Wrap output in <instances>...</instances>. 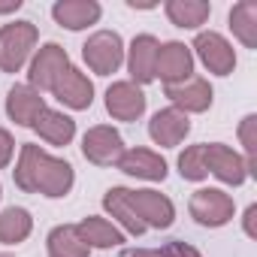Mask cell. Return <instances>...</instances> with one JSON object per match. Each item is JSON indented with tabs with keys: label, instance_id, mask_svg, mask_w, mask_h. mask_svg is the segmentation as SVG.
Instances as JSON below:
<instances>
[{
	"label": "cell",
	"instance_id": "cell-1",
	"mask_svg": "<svg viewBox=\"0 0 257 257\" xmlns=\"http://www.w3.org/2000/svg\"><path fill=\"white\" fill-rule=\"evenodd\" d=\"M16 185L25 194H43V197H64L73 188V167L61 158H52L40 146H22L19 164L13 170Z\"/></svg>",
	"mask_w": 257,
	"mask_h": 257
},
{
	"label": "cell",
	"instance_id": "cell-2",
	"mask_svg": "<svg viewBox=\"0 0 257 257\" xmlns=\"http://www.w3.org/2000/svg\"><path fill=\"white\" fill-rule=\"evenodd\" d=\"M37 25L34 22H10L0 28V70L4 73H19L34 46H37Z\"/></svg>",
	"mask_w": 257,
	"mask_h": 257
},
{
	"label": "cell",
	"instance_id": "cell-3",
	"mask_svg": "<svg viewBox=\"0 0 257 257\" xmlns=\"http://www.w3.org/2000/svg\"><path fill=\"white\" fill-rule=\"evenodd\" d=\"M82 58L97 76H112L124 61V43L115 31H97L82 46Z\"/></svg>",
	"mask_w": 257,
	"mask_h": 257
},
{
	"label": "cell",
	"instance_id": "cell-4",
	"mask_svg": "<svg viewBox=\"0 0 257 257\" xmlns=\"http://www.w3.org/2000/svg\"><path fill=\"white\" fill-rule=\"evenodd\" d=\"M188 212L203 227H224L227 221H233L236 206H233V197L230 194H224L218 188H203V191H197L191 197Z\"/></svg>",
	"mask_w": 257,
	"mask_h": 257
},
{
	"label": "cell",
	"instance_id": "cell-5",
	"mask_svg": "<svg viewBox=\"0 0 257 257\" xmlns=\"http://www.w3.org/2000/svg\"><path fill=\"white\" fill-rule=\"evenodd\" d=\"M82 155L91 164H97V167H112L124 155V140H121V134L115 131V127L97 124L82 137Z\"/></svg>",
	"mask_w": 257,
	"mask_h": 257
},
{
	"label": "cell",
	"instance_id": "cell-6",
	"mask_svg": "<svg viewBox=\"0 0 257 257\" xmlns=\"http://www.w3.org/2000/svg\"><path fill=\"white\" fill-rule=\"evenodd\" d=\"M161 76L164 85H179L185 79L194 76V55L185 43H164L158 49V61H155V79Z\"/></svg>",
	"mask_w": 257,
	"mask_h": 257
},
{
	"label": "cell",
	"instance_id": "cell-7",
	"mask_svg": "<svg viewBox=\"0 0 257 257\" xmlns=\"http://www.w3.org/2000/svg\"><path fill=\"white\" fill-rule=\"evenodd\" d=\"M70 67V58H67V49L58 46V43H46L37 58L31 61V88L34 91H52V85L58 82V76Z\"/></svg>",
	"mask_w": 257,
	"mask_h": 257
},
{
	"label": "cell",
	"instance_id": "cell-8",
	"mask_svg": "<svg viewBox=\"0 0 257 257\" xmlns=\"http://www.w3.org/2000/svg\"><path fill=\"white\" fill-rule=\"evenodd\" d=\"M194 49H197V55H200V61L206 64L209 73H215V76H230V73L236 70V52H233V46H230L221 34H215V31L197 34Z\"/></svg>",
	"mask_w": 257,
	"mask_h": 257
},
{
	"label": "cell",
	"instance_id": "cell-9",
	"mask_svg": "<svg viewBox=\"0 0 257 257\" xmlns=\"http://www.w3.org/2000/svg\"><path fill=\"white\" fill-rule=\"evenodd\" d=\"M203 158H206V170H209L212 176H218L224 185H242L245 176H248L245 158L236 155L230 146H221V143L203 146Z\"/></svg>",
	"mask_w": 257,
	"mask_h": 257
},
{
	"label": "cell",
	"instance_id": "cell-10",
	"mask_svg": "<svg viewBox=\"0 0 257 257\" xmlns=\"http://www.w3.org/2000/svg\"><path fill=\"white\" fill-rule=\"evenodd\" d=\"M131 206L146 227L167 230L176 221V206L161 191H131Z\"/></svg>",
	"mask_w": 257,
	"mask_h": 257
},
{
	"label": "cell",
	"instance_id": "cell-11",
	"mask_svg": "<svg viewBox=\"0 0 257 257\" xmlns=\"http://www.w3.org/2000/svg\"><path fill=\"white\" fill-rule=\"evenodd\" d=\"M106 112L115 121H137L146 112V94L134 82H112L106 91Z\"/></svg>",
	"mask_w": 257,
	"mask_h": 257
},
{
	"label": "cell",
	"instance_id": "cell-12",
	"mask_svg": "<svg viewBox=\"0 0 257 257\" xmlns=\"http://www.w3.org/2000/svg\"><path fill=\"white\" fill-rule=\"evenodd\" d=\"M164 94L170 97L173 109H179L185 115L188 112H206L212 106V85L206 79H200V76H191V79H185L179 85H167Z\"/></svg>",
	"mask_w": 257,
	"mask_h": 257
},
{
	"label": "cell",
	"instance_id": "cell-13",
	"mask_svg": "<svg viewBox=\"0 0 257 257\" xmlns=\"http://www.w3.org/2000/svg\"><path fill=\"white\" fill-rule=\"evenodd\" d=\"M188 131H191L188 115L179 112V109H173V106L155 112L152 121H149V137L155 140V146H164V149H176L188 137Z\"/></svg>",
	"mask_w": 257,
	"mask_h": 257
},
{
	"label": "cell",
	"instance_id": "cell-14",
	"mask_svg": "<svg viewBox=\"0 0 257 257\" xmlns=\"http://www.w3.org/2000/svg\"><path fill=\"white\" fill-rule=\"evenodd\" d=\"M52 94H55L64 106H70V109H88V106L94 103V85H91V79H88L82 70H76V67H67V70L58 76V82L52 85Z\"/></svg>",
	"mask_w": 257,
	"mask_h": 257
},
{
	"label": "cell",
	"instance_id": "cell-15",
	"mask_svg": "<svg viewBox=\"0 0 257 257\" xmlns=\"http://www.w3.org/2000/svg\"><path fill=\"white\" fill-rule=\"evenodd\" d=\"M161 43L152 34H140L131 43V55H127V70H131L134 85H149L155 82V61H158Z\"/></svg>",
	"mask_w": 257,
	"mask_h": 257
},
{
	"label": "cell",
	"instance_id": "cell-16",
	"mask_svg": "<svg viewBox=\"0 0 257 257\" xmlns=\"http://www.w3.org/2000/svg\"><path fill=\"white\" fill-rule=\"evenodd\" d=\"M121 173L134 176V179H146V182H164L167 179V161L149 149H131L124 152L115 164Z\"/></svg>",
	"mask_w": 257,
	"mask_h": 257
},
{
	"label": "cell",
	"instance_id": "cell-17",
	"mask_svg": "<svg viewBox=\"0 0 257 257\" xmlns=\"http://www.w3.org/2000/svg\"><path fill=\"white\" fill-rule=\"evenodd\" d=\"M46 109V97H40V91H34L31 85H16L7 94V115L22 124V127H34V121L40 118V112Z\"/></svg>",
	"mask_w": 257,
	"mask_h": 257
},
{
	"label": "cell",
	"instance_id": "cell-18",
	"mask_svg": "<svg viewBox=\"0 0 257 257\" xmlns=\"http://www.w3.org/2000/svg\"><path fill=\"white\" fill-rule=\"evenodd\" d=\"M100 13L103 10L97 0H58L52 7V19L67 31H82L88 25H97Z\"/></svg>",
	"mask_w": 257,
	"mask_h": 257
},
{
	"label": "cell",
	"instance_id": "cell-19",
	"mask_svg": "<svg viewBox=\"0 0 257 257\" xmlns=\"http://www.w3.org/2000/svg\"><path fill=\"white\" fill-rule=\"evenodd\" d=\"M34 131L40 134V140H46L49 146H67L76 137V121L58 109H43L40 118L34 121Z\"/></svg>",
	"mask_w": 257,
	"mask_h": 257
},
{
	"label": "cell",
	"instance_id": "cell-20",
	"mask_svg": "<svg viewBox=\"0 0 257 257\" xmlns=\"http://www.w3.org/2000/svg\"><path fill=\"white\" fill-rule=\"evenodd\" d=\"M103 209L127 230V233H134V236H143L146 233V224L140 221V215L134 212L131 206V191L127 188H109L103 194Z\"/></svg>",
	"mask_w": 257,
	"mask_h": 257
},
{
	"label": "cell",
	"instance_id": "cell-21",
	"mask_svg": "<svg viewBox=\"0 0 257 257\" xmlns=\"http://www.w3.org/2000/svg\"><path fill=\"white\" fill-rule=\"evenodd\" d=\"M76 230H79V236L88 248H115V245L124 242V233L118 227H112L106 218H97V215L82 218V224H76Z\"/></svg>",
	"mask_w": 257,
	"mask_h": 257
},
{
	"label": "cell",
	"instance_id": "cell-22",
	"mask_svg": "<svg viewBox=\"0 0 257 257\" xmlns=\"http://www.w3.org/2000/svg\"><path fill=\"white\" fill-rule=\"evenodd\" d=\"M167 16H170V22L176 28L194 31V28H200L212 16V4H206V0H170V4H167Z\"/></svg>",
	"mask_w": 257,
	"mask_h": 257
},
{
	"label": "cell",
	"instance_id": "cell-23",
	"mask_svg": "<svg viewBox=\"0 0 257 257\" xmlns=\"http://www.w3.org/2000/svg\"><path fill=\"white\" fill-rule=\"evenodd\" d=\"M31 230H34V218H31L28 209L10 206V209L0 212V242H4V245H19V242H25V239L31 236Z\"/></svg>",
	"mask_w": 257,
	"mask_h": 257
},
{
	"label": "cell",
	"instance_id": "cell-24",
	"mask_svg": "<svg viewBox=\"0 0 257 257\" xmlns=\"http://www.w3.org/2000/svg\"><path fill=\"white\" fill-rule=\"evenodd\" d=\"M230 31L239 37L245 49H257V4L242 0L230 10Z\"/></svg>",
	"mask_w": 257,
	"mask_h": 257
},
{
	"label": "cell",
	"instance_id": "cell-25",
	"mask_svg": "<svg viewBox=\"0 0 257 257\" xmlns=\"http://www.w3.org/2000/svg\"><path fill=\"white\" fill-rule=\"evenodd\" d=\"M46 242H49V254L52 257H88L91 254V248L82 242V236H79V230L73 224L55 227Z\"/></svg>",
	"mask_w": 257,
	"mask_h": 257
},
{
	"label": "cell",
	"instance_id": "cell-26",
	"mask_svg": "<svg viewBox=\"0 0 257 257\" xmlns=\"http://www.w3.org/2000/svg\"><path fill=\"white\" fill-rule=\"evenodd\" d=\"M179 173H182V179H188V182H203V179L209 176L206 158H203V143H200V146H191V149H185V152L179 155Z\"/></svg>",
	"mask_w": 257,
	"mask_h": 257
},
{
	"label": "cell",
	"instance_id": "cell-27",
	"mask_svg": "<svg viewBox=\"0 0 257 257\" xmlns=\"http://www.w3.org/2000/svg\"><path fill=\"white\" fill-rule=\"evenodd\" d=\"M254 127H257V118L254 115H245L242 124H239V140L245 146V164H248V173H257L254 170V149H257V140H254Z\"/></svg>",
	"mask_w": 257,
	"mask_h": 257
},
{
	"label": "cell",
	"instance_id": "cell-28",
	"mask_svg": "<svg viewBox=\"0 0 257 257\" xmlns=\"http://www.w3.org/2000/svg\"><path fill=\"white\" fill-rule=\"evenodd\" d=\"M161 257H203L194 245H188V242H182V239H173V242H167L161 251H158Z\"/></svg>",
	"mask_w": 257,
	"mask_h": 257
},
{
	"label": "cell",
	"instance_id": "cell-29",
	"mask_svg": "<svg viewBox=\"0 0 257 257\" xmlns=\"http://www.w3.org/2000/svg\"><path fill=\"white\" fill-rule=\"evenodd\" d=\"M13 152H16V143H13L10 131H4V127H0V170L13 161Z\"/></svg>",
	"mask_w": 257,
	"mask_h": 257
},
{
	"label": "cell",
	"instance_id": "cell-30",
	"mask_svg": "<svg viewBox=\"0 0 257 257\" xmlns=\"http://www.w3.org/2000/svg\"><path fill=\"white\" fill-rule=\"evenodd\" d=\"M118 257H161V254L152 251V248H124Z\"/></svg>",
	"mask_w": 257,
	"mask_h": 257
},
{
	"label": "cell",
	"instance_id": "cell-31",
	"mask_svg": "<svg viewBox=\"0 0 257 257\" xmlns=\"http://www.w3.org/2000/svg\"><path fill=\"white\" fill-rule=\"evenodd\" d=\"M254 218H257V206H248V212H245V233L248 236H254Z\"/></svg>",
	"mask_w": 257,
	"mask_h": 257
},
{
	"label": "cell",
	"instance_id": "cell-32",
	"mask_svg": "<svg viewBox=\"0 0 257 257\" xmlns=\"http://www.w3.org/2000/svg\"><path fill=\"white\" fill-rule=\"evenodd\" d=\"M22 7V0H10V4H0V16H4V13H16Z\"/></svg>",
	"mask_w": 257,
	"mask_h": 257
},
{
	"label": "cell",
	"instance_id": "cell-33",
	"mask_svg": "<svg viewBox=\"0 0 257 257\" xmlns=\"http://www.w3.org/2000/svg\"><path fill=\"white\" fill-rule=\"evenodd\" d=\"M0 257H13V254H0Z\"/></svg>",
	"mask_w": 257,
	"mask_h": 257
}]
</instances>
